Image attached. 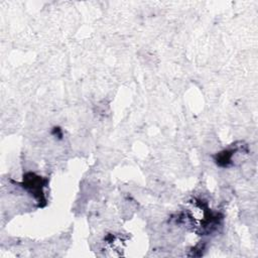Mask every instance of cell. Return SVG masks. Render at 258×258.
I'll return each instance as SVG.
<instances>
[{
	"instance_id": "1",
	"label": "cell",
	"mask_w": 258,
	"mask_h": 258,
	"mask_svg": "<svg viewBox=\"0 0 258 258\" xmlns=\"http://www.w3.org/2000/svg\"><path fill=\"white\" fill-rule=\"evenodd\" d=\"M44 183H45V181L42 180V178L40 176H37L34 173H29L25 177L23 186H25L30 192H32L34 195V197H38L41 200L40 196L43 194L42 187L44 186Z\"/></svg>"
}]
</instances>
